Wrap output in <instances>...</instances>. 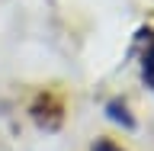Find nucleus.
Wrapping results in <instances>:
<instances>
[{
	"mask_svg": "<svg viewBox=\"0 0 154 151\" xmlns=\"http://www.w3.org/2000/svg\"><path fill=\"white\" fill-rule=\"evenodd\" d=\"M141 74H144V80H148V87L154 90V45L144 52V61H141Z\"/></svg>",
	"mask_w": 154,
	"mask_h": 151,
	"instance_id": "obj_1",
	"label": "nucleus"
}]
</instances>
